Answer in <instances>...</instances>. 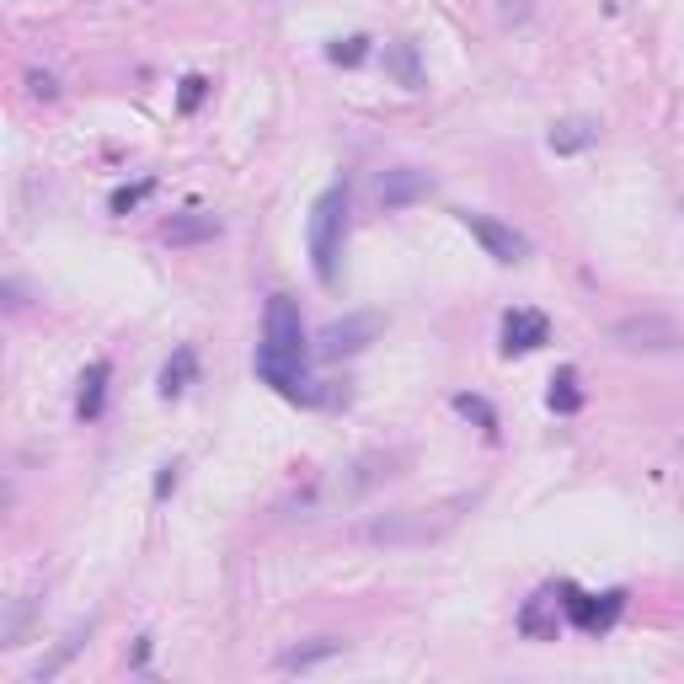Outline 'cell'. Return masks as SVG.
<instances>
[{
  "mask_svg": "<svg viewBox=\"0 0 684 684\" xmlns=\"http://www.w3.org/2000/svg\"><path fill=\"white\" fill-rule=\"evenodd\" d=\"M257 375L273 385L284 401H316L305 369V326H300V305L289 294H273L268 316H262V348H257Z\"/></svg>",
  "mask_w": 684,
  "mask_h": 684,
  "instance_id": "cell-1",
  "label": "cell"
},
{
  "mask_svg": "<svg viewBox=\"0 0 684 684\" xmlns=\"http://www.w3.org/2000/svg\"><path fill=\"white\" fill-rule=\"evenodd\" d=\"M342 236H348V182H332L316 204H310V268H316L321 289H337L342 278Z\"/></svg>",
  "mask_w": 684,
  "mask_h": 684,
  "instance_id": "cell-2",
  "label": "cell"
},
{
  "mask_svg": "<svg viewBox=\"0 0 684 684\" xmlns=\"http://www.w3.org/2000/svg\"><path fill=\"white\" fill-rule=\"evenodd\" d=\"M610 342L620 353H642V359H658V353H679L684 348V332L679 321L658 316V310H642V316H620L610 326Z\"/></svg>",
  "mask_w": 684,
  "mask_h": 684,
  "instance_id": "cell-3",
  "label": "cell"
},
{
  "mask_svg": "<svg viewBox=\"0 0 684 684\" xmlns=\"http://www.w3.org/2000/svg\"><path fill=\"white\" fill-rule=\"evenodd\" d=\"M375 337H380V316L375 310H359V316L326 321L321 337H316V353L321 359H353V353H364Z\"/></svg>",
  "mask_w": 684,
  "mask_h": 684,
  "instance_id": "cell-4",
  "label": "cell"
},
{
  "mask_svg": "<svg viewBox=\"0 0 684 684\" xmlns=\"http://www.w3.org/2000/svg\"><path fill=\"white\" fill-rule=\"evenodd\" d=\"M460 225L471 230V236H476L481 246H487V257H492V262H503V268H508V262H524V252H530V241H524V236H519V230H513V225L492 220V214L460 209Z\"/></svg>",
  "mask_w": 684,
  "mask_h": 684,
  "instance_id": "cell-5",
  "label": "cell"
},
{
  "mask_svg": "<svg viewBox=\"0 0 684 684\" xmlns=\"http://www.w3.org/2000/svg\"><path fill=\"white\" fill-rule=\"evenodd\" d=\"M567 594V615H572V626H583L588 636H599V631H610L620 610H626V588H610V594H599V599H588V594H572V588H562Z\"/></svg>",
  "mask_w": 684,
  "mask_h": 684,
  "instance_id": "cell-6",
  "label": "cell"
},
{
  "mask_svg": "<svg viewBox=\"0 0 684 684\" xmlns=\"http://www.w3.org/2000/svg\"><path fill=\"white\" fill-rule=\"evenodd\" d=\"M428 193H433V177H428V171H417V166L385 171L380 188H375V198L385 209H407V204H417V198H428Z\"/></svg>",
  "mask_w": 684,
  "mask_h": 684,
  "instance_id": "cell-7",
  "label": "cell"
},
{
  "mask_svg": "<svg viewBox=\"0 0 684 684\" xmlns=\"http://www.w3.org/2000/svg\"><path fill=\"white\" fill-rule=\"evenodd\" d=\"M540 342H551V321L540 310H508L503 316V353H535Z\"/></svg>",
  "mask_w": 684,
  "mask_h": 684,
  "instance_id": "cell-8",
  "label": "cell"
},
{
  "mask_svg": "<svg viewBox=\"0 0 684 684\" xmlns=\"http://www.w3.org/2000/svg\"><path fill=\"white\" fill-rule=\"evenodd\" d=\"M220 220H214V214H171L166 220V230H161V241L166 246H204V241H214L220 236Z\"/></svg>",
  "mask_w": 684,
  "mask_h": 684,
  "instance_id": "cell-9",
  "label": "cell"
},
{
  "mask_svg": "<svg viewBox=\"0 0 684 684\" xmlns=\"http://www.w3.org/2000/svg\"><path fill=\"white\" fill-rule=\"evenodd\" d=\"M107 375H113V364L107 359H97L81 375V396H75V417L81 423H91V417H102V401H107Z\"/></svg>",
  "mask_w": 684,
  "mask_h": 684,
  "instance_id": "cell-10",
  "label": "cell"
},
{
  "mask_svg": "<svg viewBox=\"0 0 684 684\" xmlns=\"http://www.w3.org/2000/svg\"><path fill=\"white\" fill-rule=\"evenodd\" d=\"M193 380H198V353L188 348V342H182V348L166 359V369H161V396H166V401H177Z\"/></svg>",
  "mask_w": 684,
  "mask_h": 684,
  "instance_id": "cell-11",
  "label": "cell"
},
{
  "mask_svg": "<svg viewBox=\"0 0 684 684\" xmlns=\"http://www.w3.org/2000/svg\"><path fill=\"white\" fill-rule=\"evenodd\" d=\"M599 139V123L594 118H562L551 129V150L556 155H578V150H588Z\"/></svg>",
  "mask_w": 684,
  "mask_h": 684,
  "instance_id": "cell-12",
  "label": "cell"
},
{
  "mask_svg": "<svg viewBox=\"0 0 684 684\" xmlns=\"http://www.w3.org/2000/svg\"><path fill=\"white\" fill-rule=\"evenodd\" d=\"M337 652H342L337 636H316L310 647H289V652H278V668H289V674H305V668H316V663H326V658H337Z\"/></svg>",
  "mask_w": 684,
  "mask_h": 684,
  "instance_id": "cell-13",
  "label": "cell"
},
{
  "mask_svg": "<svg viewBox=\"0 0 684 684\" xmlns=\"http://www.w3.org/2000/svg\"><path fill=\"white\" fill-rule=\"evenodd\" d=\"M385 70H391V75H396V81L407 86V91L423 86V65H417V43H391V49H385Z\"/></svg>",
  "mask_w": 684,
  "mask_h": 684,
  "instance_id": "cell-14",
  "label": "cell"
},
{
  "mask_svg": "<svg viewBox=\"0 0 684 684\" xmlns=\"http://www.w3.org/2000/svg\"><path fill=\"white\" fill-rule=\"evenodd\" d=\"M583 407V396H578V369H556V380H551V412H578Z\"/></svg>",
  "mask_w": 684,
  "mask_h": 684,
  "instance_id": "cell-15",
  "label": "cell"
},
{
  "mask_svg": "<svg viewBox=\"0 0 684 684\" xmlns=\"http://www.w3.org/2000/svg\"><path fill=\"white\" fill-rule=\"evenodd\" d=\"M81 636H86V626H75V631L65 636V642H59V647H54V658H43V663L33 668V679H38V684H43V679H54V674H59V668H65V663L75 658V647H81Z\"/></svg>",
  "mask_w": 684,
  "mask_h": 684,
  "instance_id": "cell-16",
  "label": "cell"
},
{
  "mask_svg": "<svg viewBox=\"0 0 684 684\" xmlns=\"http://www.w3.org/2000/svg\"><path fill=\"white\" fill-rule=\"evenodd\" d=\"M27 615H33V594H22L17 604H11L6 626H0V647H17V642H22V626H27Z\"/></svg>",
  "mask_w": 684,
  "mask_h": 684,
  "instance_id": "cell-17",
  "label": "cell"
},
{
  "mask_svg": "<svg viewBox=\"0 0 684 684\" xmlns=\"http://www.w3.org/2000/svg\"><path fill=\"white\" fill-rule=\"evenodd\" d=\"M155 193V182L145 177V182H134V188H118L113 198H107V209H113V214H129L134 204H145V198Z\"/></svg>",
  "mask_w": 684,
  "mask_h": 684,
  "instance_id": "cell-18",
  "label": "cell"
},
{
  "mask_svg": "<svg viewBox=\"0 0 684 684\" xmlns=\"http://www.w3.org/2000/svg\"><path fill=\"white\" fill-rule=\"evenodd\" d=\"M455 412H460V417H476V423L487 428V433H497V412H492L481 396H455Z\"/></svg>",
  "mask_w": 684,
  "mask_h": 684,
  "instance_id": "cell-19",
  "label": "cell"
},
{
  "mask_svg": "<svg viewBox=\"0 0 684 684\" xmlns=\"http://www.w3.org/2000/svg\"><path fill=\"white\" fill-rule=\"evenodd\" d=\"M332 65H364V54H369V38H348V43H332Z\"/></svg>",
  "mask_w": 684,
  "mask_h": 684,
  "instance_id": "cell-20",
  "label": "cell"
},
{
  "mask_svg": "<svg viewBox=\"0 0 684 684\" xmlns=\"http://www.w3.org/2000/svg\"><path fill=\"white\" fill-rule=\"evenodd\" d=\"M209 97V81L204 75H188V81H182V91H177V107L182 113H198V102Z\"/></svg>",
  "mask_w": 684,
  "mask_h": 684,
  "instance_id": "cell-21",
  "label": "cell"
},
{
  "mask_svg": "<svg viewBox=\"0 0 684 684\" xmlns=\"http://www.w3.org/2000/svg\"><path fill=\"white\" fill-rule=\"evenodd\" d=\"M27 86H33V97H43V102H54V97H59L54 75H38V70H33V75H27Z\"/></svg>",
  "mask_w": 684,
  "mask_h": 684,
  "instance_id": "cell-22",
  "label": "cell"
},
{
  "mask_svg": "<svg viewBox=\"0 0 684 684\" xmlns=\"http://www.w3.org/2000/svg\"><path fill=\"white\" fill-rule=\"evenodd\" d=\"M497 11H503V22H524L530 17V0H503Z\"/></svg>",
  "mask_w": 684,
  "mask_h": 684,
  "instance_id": "cell-23",
  "label": "cell"
},
{
  "mask_svg": "<svg viewBox=\"0 0 684 684\" xmlns=\"http://www.w3.org/2000/svg\"><path fill=\"white\" fill-rule=\"evenodd\" d=\"M171 487H177V465H161V476H155V497H166Z\"/></svg>",
  "mask_w": 684,
  "mask_h": 684,
  "instance_id": "cell-24",
  "label": "cell"
},
{
  "mask_svg": "<svg viewBox=\"0 0 684 684\" xmlns=\"http://www.w3.org/2000/svg\"><path fill=\"white\" fill-rule=\"evenodd\" d=\"M150 663V636H139V647H134V668H145Z\"/></svg>",
  "mask_w": 684,
  "mask_h": 684,
  "instance_id": "cell-25",
  "label": "cell"
},
{
  "mask_svg": "<svg viewBox=\"0 0 684 684\" xmlns=\"http://www.w3.org/2000/svg\"><path fill=\"white\" fill-rule=\"evenodd\" d=\"M679 455H684V439H679Z\"/></svg>",
  "mask_w": 684,
  "mask_h": 684,
  "instance_id": "cell-26",
  "label": "cell"
}]
</instances>
